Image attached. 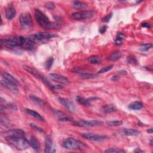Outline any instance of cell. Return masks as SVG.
Returning <instances> with one entry per match:
<instances>
[{"instance_id":"cell-31","label":"cell","mask_w":153,"mask_h":153,"mask_svg":"<svg viewBox=\"0 0 153 153\" xmlns=\"http://www.w3.org/2000/svg\"><path fill=\"white\" fill-rule=\"evenodd\" d=\"M97 77V75L95 74H90V73H82L81 77L84 79H92L95 78Z\"/></svg>"},{"instance_id":"cell-5","label":"cell","mask_w":153,"mask_h":153,"mask_svg":"<svg viewBox=\"0 0 153 153\" xmlns=\"http://www.w3.org/2000/svg\"><path fill=\"white\" fill-rule=\"evenodd\" d=\"M19 22L21 28L25 31H31L34 27L32 18L29 13H24L19 17Z\"/></svg>"},{"instance_id":"cell-9","label":"cell","mask_w":153,"mask_h":153,"mask_svg":"<svg viewBox=\"0 0 153 153\" xmlns=\"http://www.w3.org/2000/svg\"><path fill=\"white\" fill-rule=\"evenodd\" d=\"M74 124L78 127L92 128L101 126L103 124V122L94 120H80L74 122Z\"/></svg>"},{"instance_id":"cell-46","label":"cell","mask_w":153,"mask_h":153,"mask_svg":"<svg viewBox=\"0 0 153 153\" xmlns=\"http://www.w3.org/2000/svg\"><path fill=\"white\" fill-rule=\"evenodd\" d=\"M152 132H153V130H152V128H151V129H149L148 130H147V132L150 133V134H152Z\"/></svg>"},{"instance_id":"cell-29","label":"cell","mask_w":153,"mask_h":153,"mask_svg":"<svg viewBox=\"0 0 153 153\" xmlns=\"http://www.w3.org/2000/svg\"><path fill=\"white\" fill-rule=\"evenodd\" d=\"M152 47V44L150 43H147V44H142L140 46H139V50L144 52L147 51L148 50H150Z\"/></svg>"},{"instance_id":"cell-18","label":"cell","mask_w":153,"mask_h":153,"mask_svg":"<svg viewBox=\"0 0 153 153\" xmlns=\"http://www.w3.org/2000/svg\"><path fill=\"white\" fill-rule=\"evenodd\" d=\"M1 84L4 86V88L7 89L8 90L11 91V92H17L18 89L16 87V85L13 84L8 81L5 80L3 79L1 81Z\"/></svg>"},{"instance_id":"cell-1","label":"cell","mask_w":153,"mask_h":153,"mask_svg":"<svg viewBox=\"0 0 153 153\" xmlns=\"http://www.w3.org/2000/svg\"><path fill=\"white\" fill-rule=\"evenodd\" d=\"M1 45L8 48H22L31 50L35 47V43L28 37L22 36H10L1 39Z\"/></svg>"},{"instance_id":"cell-13","label":"cell","mask_w":153,"mask_h":153,"mask_svg":"<svg viewBox=\"0 0 153 153\" xmlns=\"http://www.w3.org/2000/svg\"><path fill=\"white\" fill-rule=\"evenodd\" d=\"M59 102L62 105H63L65 108L71 112H74L75 110V106L70 100L66 98H59Z\"/></svg>"},{"instance_id":"cell-35","label":"cell","mask_w":153,"mask_h":153,"mask_svg":"<svg viewBox=\"0 0 153 153\" xmlns=\"http://www.w3.org/2000/svg\"><path fill=\"white\" fill-rule=\"evenodd\" d=\"M107 124L111 126H120L123 124V122L120 120L109 121L107 122Z\"/></svg>"},{"instance_id":"cell-11","label":"cell","mask_w":153,"mask_h":153,"mask_svg":"<svg viewBox=\"0 0 153 153\" xmlns=\"http://www.w3.org/2000/svg\"><path fill=\"white\" fill-rule=\"evenodd\" d=\"M2 135L6 137H13V136H21V137H25V133L21 129H11L7 131H5L2 133Z\"/></svg>"},{"instance_id":"cell-16","label":"cell","mask_w":153,"mask_h":153,"mask_svg":"<svg viewBox=\"0 0 153 153\" xmlns=\"http://www.w3.org/2000/svg\"><path fill=\"white\" fill-rule=\"evenodd\" d=\"M44 152L45 153L55 152V151L53 150V141H52L51 138L50 136H47L45 138Z\"/></svg>"},{"instance_id":"cell-42","label":"cell","mask_w":153,"mask_h":153,"mask_svg":"<svg viewBox=\"0 0 153 153\" xmlns=\"http://www.w3.org/2000/svg\"><path fill=\"white\" fill-rule=\"evenodd\" d=\"M142 26L144 28H146L147 29H149L151 28V24L150 23H147V22H145V23H143L142 24Z\"/></svg>"},{"instance_id":"cell-8","label":"cell","mask_w":153,"mask_h":153,"mask_svg":"<svg viewBox=\"0 0 153 153\" xmlns=\"http://www.w3.org/2000/svg\"><path fill=\"white\" fill-rule=\"evenodd\" d=\"M57 36V35L55 34H51V33L38 32V33H36V34L30 35L29 37H28V38L31 39V41L36 43L37 42H40L44 40H47V39H49L51 38H53Z\"/></svg>"},{"instance_id":"cell-23","label":"cell","mask_w":153,"mask_h":153,"mask_svg":"<svg viewBox=\"0 0 153 153\" xmlns=\"http://www.w3.org/2000/svg\"><path fill=\"white\" fill-rule=\"evenodd\" d=\"M122 132L126 136H136L139 133V131L134 129H123Z\"/></svg>"},{"instance_id":"cell-32","label":"cell","mask_w":153,"mask_h":153,"mask_svg":"<svg viewBox=\"0 0 153 153\" xmlns=\"http://www.w3.org/2000/svg\"><path fill=\"white\" fill-rule=\"evenodd\" d=\"M105 152H107V153H123L125 152L126 151L123 150L121 149H118V148H109L108 150H106L104 151Z\"/></svg>"},{"instance_id":"cell-34","label":"cell","mask_w":153,"mask_h":153,"mask_svg":"<svg viewBox=\"0 0 153 153\" xmlns=\"http://www.w3.org/2000/svg\"><path fill=\"white\" fill-rule=\"evenodd\" d=\"M0 121H1V123L4 125V126H6V127H8L9 126L10 122L9 121V120L7 118H6L5 117H4L2 114H1V117H0Z\"/></svg>"},{"instance_id":"cell-21","label":"cell","mask_w":153,"mask_h":153,"mask_svg":"<svg viewBox=\"0 0 153 153\" xmlns=\"http://www.w3.org/2000/svg\"><path fill=\"white\" fill-rule=\"evenodd\" d=\"M101 110L104 113H105V114H110V113L114 112L117 111V109L114 105L109 104L103 106Z\"/></svg>"},{"instance_id":"cell-2","label":"cell","mask_w":153,"mask_h":153,"mask_svg":"<svg viewBox=\"0 0 153 153\" xmlns=\"http://www.w3.org/2000/svg\"><path fill=\"white\" fill-rule=\"evenodd\" d=\"M35 18L38 25L44 29H55L61 27L58 23L51 22L49 17L39 9H35Z\"/></svg>"},{"instance_id":"cell-26","label":"cell","mask_w":153,"mask_h":153,"mask_svg":"<svg viewBox=\"0 0 153 153\" xmlns=\"http://www.w3.org/2000/svg\"><path fill=\"white\" fill-rule=\"evenodd\" d=\"M76 101L80 105H81L84 106H89L90 105V102L89 101L88 99H86L83 97L77 96L76 97Z\"/></svg>"},{"instance_id":"cell-17","label":"cell","mask_w":153,"mask_h":153,"mask_svg":"<svg viewBox=\"0 0 153 153\" xmlns=\"http://www.w3.org/2000/svg\"><path fill=\"white\" fill-rule=\"evenodd\" d=\"M25 111L26 112V113L27 114H28L29 116H31L33 118H35L39 121H41V122H44L45 120L44 118L41 116V115H40L39 114L38 112H37L35 111H34L32 110L31 109H28V108H26L25 110Z\"/></svg>"},{"instance_id":"cell-30","label":"cell","mask_w":153,"mask_h":153,"mask_svg":"<svg viewBox=\"0 0 153 153\" xmlns=\"http://www.w3.org/2000/svg\"><path fill=\"white\" fill-rule=\"evenodd\" d=\"M124 38V35L123 34H122V33H118L116 38L115 44L118 45H121L122 43V40Z\"/></svg>"},{"instance_id":"cell-36","label":"cell","mask_w":153,"mask_h":153,"mask_svg":"<svg viewBox=\"0 0 153 153\" xmlns=\"http://www.w3.org/2000/svg\"><path fill=\"white\" fill-rule=\"evenodd\" d=\"M127 62L129 63L133 64V65H136L138 63V61H137L136 57L135 56H130L128 57Z\"/></svg>"},{"instance_id":"cell-43","label":"cell","mask_w":153,"mask_h":153,"mask_svg":"<svg viewBox=\"0 0 153 153\" xmlns=\"http://www.w3.org/2000/svg\"><path fill=\"white\" fill-rule=\"evenodd\" d=\"M118 74H122V75H127L128 74V72L124 70H122L118 72Z\"/></svg>"},{"instance_id":"cell-40","label":"cell","mask_w":153,"mask_h":153,"mask_svg":"<svg viewBox=\"0 0 153 153\" xmlns=\"http://www.w3.org/2000/svg\"><path fill=\"white\" fill-rule=\"evenodd\" d=\"M112 17V13H110V14H108V15H106V16H105L103 19H102V22H108L110 21V19H111V17Z\"/></svg>"},{"instance_id":"cell-3","label":"cell","mask_w":153,"mask_h":153,"mask_svg":"<svg viewBox=\"0 0 153 153\" xmlns=\"http://www.w3.org/2000/svg\"><path fill=\"white\" fill-rule=\"evenodd\" d=\"M5 139L9 144L19 150H25L28 149L30 145L29 141L26 140L25 137L13 136L6 137Z\"/></svg>"},{"instance_id":"cell-14","label":"cell","mask_w":153,"mask_h":153,"mask_svg":"<svg viewBox=\"0 0 153 153\" xmlns=\"http://www.w3.org/2000/svg\"><path fill=\"white\" fill-rule=\"evenodd\" d=\"M16 11L14 6L9 4L5 10V17L8 20H12L16 16Z\"/></svg>"},{"instance_id":"cell-4","label":"cell","mask_w":153,"mask_h":153,"mask_svg":"<svg viewBox=\"0 0 153 153\" xmlns=\"http://www.w3.org/2000/svg\"><path fill=\"white\" fill-rule=\"evenodd\" d=\"M62 147L69 150H84L86 149V145L73 138L64 139L62 142Z\"/></svg>"},{"instance_id":"cell-22","label":"cell","mask_w":153,"mask_h":153,"mask_svg":"<svg viewBox=\"0 0 153 153\" xmlns=\"http://www.w3.org/2000/svg\"><path fill=\"white\" fill-rule=\"evenodd\" d=\"M128 108L131 110H140L143 108V104L139 101H135L129 105Z\"/></svg>"},{"instance_id":"cell-39","label":"cell","mask_w":153,"mask_h":153,"mask_svg":"<svg viewBox=\"0 0 153 153\" xmlns=\"http://www.w3.org/2000/svg\"><path fill=\"white\" fill-rule=\"evenodd\" d=\"M30 126H31V127L32 128V129H34V130L38 131V132H42V133H44V131L43 129L40 128L39 127H38V126H37V125H35V124L34 123H31L30 124Z\"/></svg>"},{"instance_id":"cell-19","label":"cell","mask_w":153,"mask_h":153,"mask_svg":"<svg viewBox=\"0 0 153 153\" xmlns=\"http://www.w3.org/2000/svg\"><path fill=\"white\" fill-rule=\"evenodd\" d=\"M1 76L5 80L8 81L13 84L15 85H17L19 84V82L16 78H15L14 77L12 76L11 74H9V73L6 72H1Z\"/></svg>"},{"instance_id":"cell-45","label":"cell","mask_w":153,"mask_h":153,"mask_svg":"<svg viewBox=\"0 0 153 153\" xmlns=\"http://www.w3.org/2000/svg\"><path fill=\"white\" fill-rule=\"evenodd\" d=\"M134 152H143V151L141 150L140 149H139V148H136L135 150H134Z\"/></svg>"},{"instance_id":"cell-27","label":"cell","mask_w":153,"mask_h":153,"mask_svg":"<svg viewBox=\"0 0 153 153\" xmlns=\"http://www.w3.org/2000/svg\"><path fill=\"white\" fill-rule=\"evenodd\" d=\"M101 61V57L97 55L91 56L88 58V62L92 64H98Z\"/></svg>"},{"instance_id":"cell-28","label":"cell","mask_w":153,"mask_h":153,"mask_svg":"<svg viewBox=\"0 0 153 153\" xmlns=\"http://www.w3.org/2000/svg\"><path fill=\"white\" fill-rule=\"evenodd\" d=\"M73 7L75 9H83L87 7V4L83 2L75 1L73 3Z\"/></svg>"},{"instance_id":"cell-24","label":"cell","mask_w":153,"mask_h":153,"mask_svg":"<svg viewBox=\"0 0 153 153\" xmlns=\"http://www.w3.org/2000/svg\"><path fill=\"white\" fill-rule=\"evenodd\" d=\"M122 57V53L119 51H115L110 55L108 59L111 61H117Z\"/></svg>"},{"instance_id":"cell-37","label":"cell","mask_w":153,"mask_h":153,"mask_svg":"<svg viewBox=\"0 0 153 153\" xmlns=\"http://www.w3.org/2000/svg\"><path fill=\"white\" fill-rule=\"evenodd\" d=\"M113 66H113L112 65H109V66H105V67H104L103 68L101 69L100 70L98 71V74H103V73L108 72V71H109L110 70H111L113 68Z\"/></svg>"},{"instance_id":"cell-25","label":"cell","mask_w":153,"mask_h":153,"mask_svg":"<svg viewBox=\"0 0 153 153\" xmlns=\"http://www.w3.org/2000/svg\"><path fill=\"white\" fill-rule=\"evenodd\" d=\"M29 98L33 102H35V104H37L39 106H41V107H44V106L45 105V102L41 98H38L35 95H31L29 96Z\"/></svg>"},{"instance_id":"cell-44","label":"cell","mask_w":153,"mask_h":153,"mask_svg":"<svg viewBox=\"0 0 153 153\" xmlns=\"http://www.w3.org/2000/svg\"><path fill=\"white\" fill-rule=\"evenodd\" d=\"M112 80H114V81H117L119 79V77L118 76H114L112 77V78H111Z\"/></svg>"},{"instance_id":"cell-12","label":"cell","mask_w":153,"mask_h":153,"mask_svg":"<svg viewBox=\"0 0 153 153\" xmlns=\"http://www.w3.org/2000/svg\"><path fill=\"white\" fill-rule=\"evenodd\" d=\"M82 136L88 140L94 141H101L106 138L105 136L93 134V133H84L82 134Z\"/></svg>"},{"instance_id":"cell-10","label":"cell","mask_w":153,"mask_h":153,"mask_svg":"<svg viewBox=\"0 0 153 153\" xmlns=\"http://www.w3.org/2000/svg\"><path fill=\"white\" fill-rule=\"evenodd\" d=\"M49 77L53 81L56 82L62 85L68 86L70 83V81L67 77L58 74H56V73H51V74H49Z\"/></svg>"},{"instance_id":"cell-6","label":"cell","mask_w":153,"mask_h":153,"mask_svg":"<svg viewBox=\"0 0 153 153\" xmlns=\"http://www.w3.org/2000/svg\"><path fill=\"white\" fill-rule=\"evenodd\" d=\"M23 68L26 71H27L28 72H29L30 74H31L32 75L35 76V77L38 78L39 79H41V80L43 81V82H44L46 85H47L50 89H51V90H55L56 86L52 85L50 83V82L44 76L42 75L39 72V71H38L37 69H35V68H33L29 66H23Z\"/></svg>"},{"instance_id":"cell-15","label":"cell","mask_w":153,"mask_h":153,"mask_svg":"<svg viewBox=\"0 0 153 153\" xmlns=\"http://www.w3.org/2000/svg\"><path fill=\"white\" fill-rule=\"evenodd\" d=\"M54 114L58 119V120L62 122H69L71 120V118L65 113L59 110H54Z\"/></svg>"},{"instance_id":"cell-7","label":"cell","mask_w":153,"mask_h":153,"mask_svg":"<svg viewBox=\"0 0 153 153\" xmlns=\"http://www.w3.org/2000/svg\"><path fill=\"white\" fill-rule=\"evenodd\" d=\"M95 15V13L94 11L83 10L72 13L71 15V17L76 21H83V20L92 19Z\"/></svg>"},{"instance_id":"cell-20","label":"cell","mask_w":153,"mask_h":153,"mask_svg":"<svg viewBox=\"0 0 153 153\" xmlns=\"http://www.w3.org/2000/svg\"><path fill=\"white\" fill-rule=\"evenodd\" d=\"M29 142L31 147L35 151L37 152L40 151V145L35 137L31 136L29 140Z\"/></svg>"},{"instance_id":"cell-33","label":"cell","mask_w":153,"mask_h":153,"mask_svg":"<svg viewBox=\"0 0 153 153\" xmlns=\"http://www.w3.org/2000/svg\"><path fill=\"white\" fill-rule=\"evenodd\" d=\"M53 61H54V59H53V57H50L49 59H48L47 61L45 63V67L46 69L49 70L51 68Z\"/></svg>"},{"instance_id":"cell-41","label":"cell","mask_w":153,"mask_h":153,"mask_svg":"<svg viewBox=\"0 0 153 153\" xmlns=\"http://www.w3.org/2000/svg\"><path fill=\"white\" fill-rule=\"evenodd\" d=\"M106 29H107V26H105V25L103 26L100 29H99V32H100L101 34H104V32H106Z\"/></svg>"},{"instance_id":"cell-38","label":"cell","mask_w":153,"mask_h":153,"mask_svg":"<svg viewBox=\"0 0 153 153\" xmlns=\"http://www.w3.org/2000/svg\"><path fill=\"white\" fill-rule=\"evenodd\" d=\"M45 7L47 8V9L49 10H54L56 7V6H55V4L52 3V2H48L45 4Z\"/></svg>"}]
</instances>
